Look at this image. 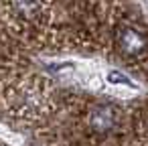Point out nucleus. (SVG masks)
Listing matches in <instances>:
<instances>
[{
	"label": "nucleus",
	"instance_id": "1",
	"mask_svg": "<svg viewBox=\"0 0 148 146\" xmlns=\"http://www.w3.org/2000/svg\"><path fill=\"white\" fill-rule=\"evenodd\" d=\"M116 43H118L120 51L130 57H140L148 49L146 37L134 27H120L116 31Z\"/></svg>",
	"mask_w": 148,
	"mask_h": 146
},
{
	"label": "nucleus",
	"instance_id": "2",
	"mask_svg": "<svg viewBox=\"0 0 148 146\" xmlns=\"http://www.w3.org/2000/svg\"><path fill=\"white\" fill-rule=\"evenodd\" d=\"M116 122H118V114L112 106H97L89 118V124H91L93 132H97V134H108L116 126Z\"/></svg>",
	"mask_w": 148,
	"mask_h": 146
},
{
	"label": "nucleus",
	"instance_id": "3",
	"mask_svg": "<svg viewBox=\"0 0 148 146\" xmlns=\"http://www.w3.org/2000/svg\"><path fill=\"white\" fill-rule=\"evenodd\" d=\"M108 79H110L112 83H126V85H130V79H126L124 75H120V73H116V71H112V73L108 75Z\"/></svg>",
	"mask_w": 148,
	"mask_h": 146
}]
</instances>
